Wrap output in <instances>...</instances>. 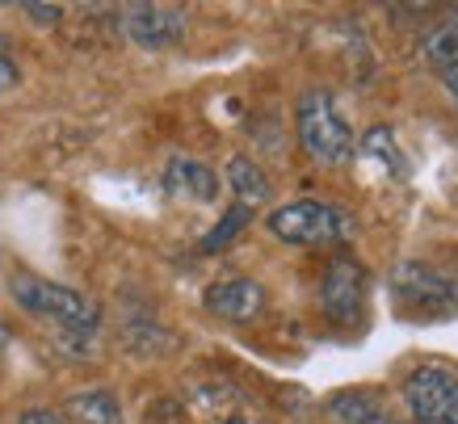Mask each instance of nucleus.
<instances>
[{
	"mask_svg": "<svg viewBox=\"0 0 458 424\" xmlns=\"http://www.w3.org/2000/svg\"><path fill=\"white\" fill-rule=\"evenodd\" d=\"M9 294H13L17 307H26V311L38 315V319H51L55 328L72 332V336H93L101 324L98 302L84 299L81 290L64 286V282H51V277L17 274L13 282H9Z\"/></svg>",
	"mask_w": 458,
	"mask_h": 424,
	"instance_id": "obj_1",
	"label": "nucleus"
},
{
	"mask_svg": "<svg viewBox=\"0 0 458 424\" xmlns=\"http://www.w3.org/2000/svg\"><path fill=\"white\" fill-rule=\"evenodd\" d=\"M391 299L403 319L433 324V319H458V277L408 260L391 277Z\"/></svg>",
	"mask_w": 458,
	"mask_h": 424,
	"instance_id": "obj_2",
	"label": "nucleus"
},
{
	"mask_svg": "<svg viewBox=\"0 0 458 424\" xmlns=\"http://www.w3.org/2000/svg\"><path fill=\"white\" fill-rule=\"evenodd\" d=\"M265 227L278 235L282 244H299V248H328L353 240V215L333 202H316V198L278 206L265 219Z\"/></svg>",
	"mask_w": 458,
	"mask_h": 424,
	"instance_id": "obj_3",
	"label": "nucleus"
},
{
	"mask_svg": "<svg viewBox=\"0 0 458 424\" xmlns=\"http://www.w3.org/2000/svg\"><path fill=\"white\" fill-rule=\"evenodd\" d=\"M294 118H299V143H303V151L316 165L336 168L353 160V131L345 126L328 89H307L299 97V114Z\"/></svg>",
	"mask_w": 458,
	"mask_h": 424,
	"instance_id": "obj_4",
	"label": "nucleus"
},
{
	"mask_svg": "<svg viewBox=\"0 0 458 424\" xmlns=\"http://www.w3.org/2000/svg\"><path fill=\"white\" fill-rule=\"evenodd\" d=\"M403 403L417 424H458V374L442 366L412 369L400 386Z\"/></svg>",
	"mask_w": 458,
	"mask_h": 424,
	"instance_id": "obj_5",
	"label": "nucleus"
},
{
	"mask_svg": "<svg viewBox=\"0 0 458 424\" xmlns=\"http://www.w3.org/2000/svg\"><path fill=\"white\" fill-rule=\"evenodd\" d=\"M366 290H370V277L353 257H333L328 269H324V286H319V302L328 319L336 324H353L366 307Z\"/></svg>",
	"mask_w": 458,
	"mask_h": 424,
	"instance_id": "obj_6",
	"label": "nucleus"
},
{
	"mask_svg": "<svg viewBox=\"0 0 458 424\" xmlns=\"http://www.w3.org/2000/svg\"><path fill=\"white\" fill-rule=\"evenodd\" d=\"M190 17L177 4H131L123 13V30L131 34V42H140L148 51H168L185 38Z\"/></svg>",
	"mask_w": 458,
	"mask_h": 424,
	"instance_id": "obj_7",
	"label": "nucleus"
},
{
	"mask_svg": "<svg viewBox=\"0 0 458 424\" xmlns=\"http://www.w3.org/2000/svg\"><path fill=\"white\" fill-rule=\"evenodd\" d=\"M202 307L210 315L227 319V324H249V319H257L265 311V290L252 277H223V282L207 286Z\"/></svg>",
	"mask_w": 458,
	"mask_h": 424,
	"instance_id": "obj_8",
	"label": "nucleus"
},
{
	"mask_svg": "<svg viewBox=\"0 0 458 424\" xmlns=\"http://www.w3.org/2000/svg\"><path fill=\"white\" fill-rule=\"evenodd\" d=\"M165 190L181 202H215L219 198V177L215 168H207L202 160H190V156H173L165 168Z\"/></svg>",
	"mask_w": 458,
	"mask_h": 424,
	"instance_id": "obj_9",
	"label": "nucleus"
},
{
	"mask_svg": "<svg viewBox=\"0 0 458 424\" xmlns=\"http://www.w3.org/2000/svg\"><path fill=\"white\" fill-rule=\"evenodd\" d=\"M420 59L437 72L458 68V9L442 13L425 34H420Z\"/></svg>",
	"mask_w": 458,
	"mask_h": 424,
	"instance_id": "obj_10",
	"label": "nucleus"
},
{
	"mask_svg": "<svg viewBox=\"0 0 458 424\" xmlns=\"http://www.w3.org/2000/svg\"><path fill=\"white\" fill-rule=\"evenodd\" d=\"M64 416L72 424H123V403L114 391L106 386H89V391H76L64 403Z\"/></svg>",
	"mask_w": 458,
	"mask_h": 424,
	"instance_id": "obj_11",
	"label": "nucleus"
},
{
	"mask_svg": "<svg viewBox=\"0 0 458 424\" xmlns=\"http://www.w3.org/2000/svg\"><path fill=\"white\" fill-rule=\"evenodd\" d=\"M227 185L236 193V202L249 206V210L269 198V177H265V168L257 165V160H249V156H232V160H227Z\"/></svg>",
	"mask_w": 458,
	"mask_h": 424,
	"instance_id": "obj_12",
	"label": "nucleus"
},
{
	"mask_svg": "<svg viewBox=\"0 0 458 424\" xmlns=\"http://www.w3.org/2000/svg\"><path fill=\"white\" fill-rule=\"evenodd\" d=\"M333 416L336 424H395L387 411L378 408L370 395H361V391H345V395L333 399Z\"/></svg>",
	"mask_w": 458,
	"mask_h": 424,
	"instance_id": "obj_13",
	"label": "nucleus"
},
{
	"mask_svg": "<svg viewBox=\"0 0 458 424\" xmlns=\"http://www.w3.org/2000/svg\"><path fill=\"white\" fill-rule=\"evenodd\" d=\"M249 219H252V210L236 202V206H232V210H227V215L219 219V227H215V232L202 235V244H198V248H202V252H215V248H223L227 240H232V235L244 232V223H249Z\"/></svg>",
	"mask_w": 458,
	"mask_h": 424,
	"instance_id": "obj_14",
	"label": "nucleus"
},
{
	"mask_svg": "<svg viewBox=\"0 0 458 424\" xmlns=\"http://www.w3.org/2000/svg\"><path fill=\"white\" fill-rule=\"evenodd\" d=\"M366 156H375L378 165H387V168H395V173H403V160H400V148H395V135H391L387 126H375L370 135H366Z\"/></svg>",
	"mask_w": 458,
	"mask_h": 424,
	"instance_id": "obj_15",
	"label": "nucleus"
},
{
	"mask_svg": "<svg viewBox=\"0 0 458 424\" xmlns=\"http://www.w3.org/2000/svg\"><path fill=\"white\" fill-rule=\"evenodd\" d=\"M17 424H68V420H64L55 408H26L17 416Z\"/></svg>",
	"mask_w": 458,
	"mask_h": 424,
	"instance_id": "obj_16",
	"label": "nucleus"
},
{
	"mask_svg": "<svg viewBox=\"0 0 458 424\" xmlns=\"http://www.w3.org/2000/svg\"><path fill=\"white\" fill-rule=\"evenodd\" d=\"M26 9V17H34L38 26H55L59 17H64V9L59 4H21Z\"/></svg>",
	"mask_w": 458,
	"mask_h": 424,
	"instance_id": "obj_17",
	"label": "nucleus"
},
{
	"mask_svg": "<svg viewBox=\"0 0 458 424\" xmlns=\"http://www.w3.org/2000/svg\"><path fill=\"white\" fill-rule=\"evenodd\" d=\"M13 84H17V64L9 55H0V93L13 89Z\"/></svg>",
	"mask_w": 458,
	"mask_h": 424,
	"instance_id": "obj_18",
	"label": "nucleus"
},
{
	"mask_svg": "<svg viewBox=\"0 0 458 424\" xmlns=\"http://www.w3.org/2000/svg\"><path fill=\"white\" fill-rule=\"evenodd\" d=\"M445 93H450V101L458 106V68H454V72H445Z\"/></svg>",
	"mask_w": 458,
	"mask_h": 424,
	"instance_id": "obj_19",
	"label": "nucleus"
}]
</instances>
